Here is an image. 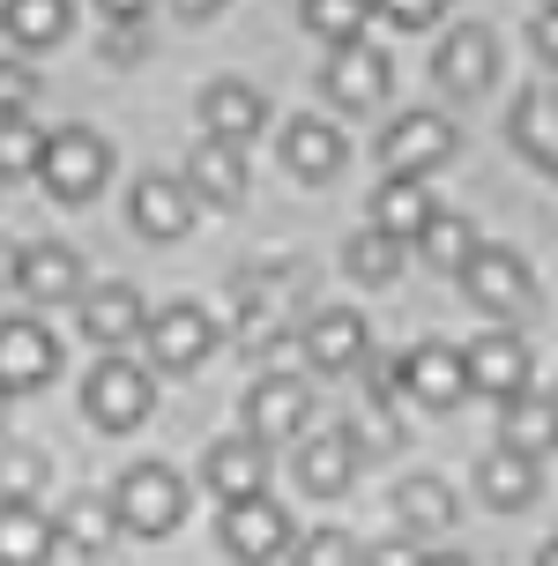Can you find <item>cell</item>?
Returning a JSON list of instances; mask_svg holds the SVG:
<instances>
[{
    "mask_svg": "<svg viewBox=\"0 0 558 566\" xmlns=\"http://www.w3.org/2000/svg\"><path fill=\"white\" fill-rule=\"evenodd\" d=\"M112 507L135 537H171L187 522V478L171 462H127L119 484H112Z\"/></svg>",
    "mask_w": 558,
    "mask_h": 566,
    "instance_id": "6da1fadb",
    "label": "cell"
},
{
    "mask_svg": "<svg viewBox=\"0 0 558 566\" xmlns=\"http://www.w3.org/2000/svg\"><path fill=\"white\" fill-rule=\"evenodd\" d=\"M306 283V269H291V261H276V269H253V276H239V350H276L283 336H291V291Z\"/></svg>",
    "mask_w": 558,
    "mask_h": 566,
    "instance_id": "7a4b0ae2",
    "label": "cell"
},
{
    "mask_svg": "<svg viewBox=\"0 0 558 566\" xmlns=\"http://www.w3.org/2000/svg\"><path fill=\"white\" fill-rule=\"evenodd\" d=\"M462 291H470V306L484 321H522L536 306V276L514 247H476L470 269H462Z\"/></svg>",
    "mask_w": 558,
    "mask_h": 566,
    "instance_id": "3957f363",
    "label": "cell"
},
{
    "mask_svg": "<svg viewBox=\"0 0 558 566\" xmlns=\"http://www.w3.org/2000/svg\"><path fill=\"white\" fill-rule=\"evenodd\" d=\"M112 171V149L105 135H90V127H60V135H45V165H38V179H45V195L53 201H90L97 187H105Z\"/></svg>",
    "mask_w": 558,
    "mask_h": 566,
    "instance_id": "277c9868",
    "label": "cell"
},
{
    "mask_svg": "<svg viewBox=\"0 0 558 566\" xmlns=\"http://www.w3.org/2000/svg\"><path fill=\"white\" fill-rule=\"evenodd\" d=\"M149 402H157L149 373L127 366L119 350H112L105 366H97V373L83 380V410H90V424H97V432H135V424L149 418Z\"/></svg>",
    "mask_w": 558,
    "mask_h": 566,
    "instance_id": "5b68a950",
    "label": "cell"
},
{
    "mask_svg": "<svg viewBox=\"0 0 558 566\" xmlns=\"http://www.w3.org/2000/svg\"><path fill=\"white\" fill-rule=\"evenodd\" d=\"M217 537H223V552L239 566H269V559H283L291 552V514L269 500V492H253V500H231L223 507V522H217Z\"/></svg>",
    "mask_w": 558,
    "mask_h": 566,
    "instance_id": "8992f818",
    "label": "cell"
},
{
    "mask_svg": "<svg viewBox=\"0 0 558 566\" xmlns=\"http://www.w3.org/2000/svg\"><path fill=\"white\" fill-rule=\"evenodd\" d=\"M246 432L261 440V448H276V440H306V418H313V396L298 373H261L246 388Z\"/></svg>",
    "mask_w": 558,
    "mask_h": 566,
    "instance_id": "52a82bcc",
    "label": "cell"
},
{
    "mask_svg": "<svg viewBox=\"0 0 558 566\" xmlns=\"http://www.w3.org/2000/svg\"><path fill=\"white\" fill-rule=\"evenodd\" d=\"M454 157V119L446 113H402L380 135V165L394 171V179H432V171Z\"/></svg>",
    "mask_w": 558,
    "mask_h": 566,
    "instance_id": "ba28073f",
    "label": "cell"
},
{
    "mask_svg": "<svg viewBox=\"0 0 558 566\" xmlns=\"http://www.w3.org/2000/svg\"><path fill=\"white\" fill-rule=\"evenodd\" d=\"M60 373V343L45 321H30V313H15V321H0V388L8 396H23V388H45Z\"/></svg>",
    "mask_w": 558,
    "mask_h": 566,
    "instance_id": "9c48e42d",
    "label": "cell"
},
{
    "mask_svg": "<svg viewBox=\"0 0 558 566\" xmlns=\"http://www.w3.org/2000/svg\"><path fill=\"white\" fill-rule=\"evenodd\" d=\"M141 343H149V366L157 373H194L209 358V343H217V321L201 306H165V313H149Z\"/></svg>",
    "mask_w": 558,
    "mask_h": 566,
    "instance_id": "30bf717a",
    "label": "cell"
},
{
    "mask_svg": "<svg viewBox=\"0 0 558 566\" xmlns=\"http://www.w3.org/2000/svg\"><path fill=\"white\" fill-rule=\"evenodd\" d=\"M462 366H470V388L492 402H514L529 388V343L514 336V328H484V336L462 350Z\"/></svg>",
    "mask_w": 558,
    "mask_h": 566,
    "instance_id": "8fae6325",
    "label": "cell"
},
{
    "mask_svg": "<svg viewBox=\"0 0 558 566\" xmlns=\"http://www.w3.org/2000/svg\"><path fill=\"white\" fill-rule=\"evenodd\" d=\"M298 350H306V366H313V373H358L365 358H372V336H365V313H350V306L313 313L306 328H298Z\"/></svg>",
    "mask_w": 558,
    "mask_h": 566,
    "instance_id": "7c38bea8",
    "label": "cell"
},
{
    "mask_svg": "<svg viewBox=\"0 0 558 566\" xmlns=\"http://www.w3.org/2000/svg\"><path fill=\"white\" fill-rule=\"evenodd\" d=\"M394 380H402V396L424 402V410H454V402L470 396V366H462L454 343H418V350L394 366Z\"/></svg>",
    "mask_w": 558,
    "mask_h": 566,
    "instance_id": "4fadbf2b",
    "label": "cell"
},
{
    "mask_svg": "<svg viewBox=\"0 0 558 566\" xmlns=\"http://www.w3.org/2000/svg\"><path fill=\"white\" fill-rule=\"evenodd\" d=\"M432 75H440L454 97H476V90H492V75H499V38L484 23H454L440 38V53H432Z\"/></svg>",
    "mask_w": 558,
    "mask_h": 566,
    "instance_id": "5bb4252c",
    "label": "cell"
},
{
    "mask_svg": "<svg viewBox=\"0 0 558 566\" xmlns=\"http://www.w3.org/2000/svg\"><path fill=\"white\" fill-rule=\"evenodd\" d=\"M127 217L141 239H179V231H194V187L171 171H141L135 195H127Z\"/></svg>",
    "mask_w": 558,
    "mask_h": 566,
    "instance_id": "9a60e30c",
    "label": "cell"
},
{
    "mask_svg": "<svg viewBox=\"0 0 558 566\" xmlns=\"http://www.w3.org/2000/svg\"><path fill=\"white\" fill-rule=\"evenodd\" d=\"M394 83V67L380 45H365V38H350V45H335L328 60V97L335 105H350V113H365V105H380Z\"/></svg>",
    "mask_w": 558,
    "mask_h": 566,
    "instance_id": "2e32d148",
    "label": "cell"
},
{
    "mask_svg": "<svg viewBox=\"0 0 558 566\" xmlns=\"http://www.w3.org/2000/svg\"><path fill=\"white\" fill-rule=\"evenodd\" d=\"M141 328H149V313H141V291L135 283H97V291H83V336L97 343V350H119V343H135Z\"/></svg>",
    "mask_w": 558,
    "mask_h": 566,
    "instance_id": "e0dca14e",
    "label": "cell"
},
{
    "mask_svg": "<svg viewBox=\"0 0 558 566\" xmlns=\"http://www.w3.org/2000/svg\"><path fill=\"white\" fill-rule=\"evenodd\" d=\"M476 492H484V507H499V514H522L544 492V462L536 454H522V448H492L484 462H476Z\"/></svg>",
    "mask_w": 558,
    "mask_h": 566,
    "instance_id": "ac0fdd59",
    "label": "cell"
},
{
    "mask_svg": "<svg viewBox=\"0 0 558 566\" xmlns=\"http://www.w3.org/2000/svg\"><path fill=\"white\" fill-rule=\"evenodd\" d=\"M261 119H269V97L253 83H209L201 90V135L209 142H239L246 149L261 135Z\"/></svg>",
    "mask_w": 558,
    "mask_h": 566,
    "instance_id": "d6986e66",
    "label": "cell"
},
{
    "mask_svg": "<svg viewBox=\"0 0 558 566\" xmlns=\"http://www.w3.org/2000/svg\"><path fill=\"white\" fill-rule=\"evenodd\" d=\"M358 478V440L350 432H306V448H298V484H306L313 500H343Z\"/></svg>",
    "mask_w": 558,
    "mask_h": 566,
    "instance_id": "ffe728a7",
    "label": "cell"
},
{
    "mask_svg": "<svg viewBox=\"0 0 558 566\" xmlns=\"http://www.w3.org/2000/svg\"><path fill=\"white\" fill-rule=\"evenodd\" d=\"M201 470H209V492H217L223 507H231V500H253V492H269V454H261V440H253V432L217 440Z\"/></svg>",
    "mask_w": 558,
    "mask_h": 566,
    "instance_id": "44dd1931",
    "label": "cell"
},
{
    "mask_svg": "<svg viewBox=\"0 0 558 566\" xmlns=\"http://www.w3.org/2000/svg\"><path fill=\"white\" fill-rule=\"evenodd\" d=\"M15 291H23V298H38V306L75 298V291H83V254H75V247H60V239L23 247V276H15Z\"/></svg>",
    "mask_w": 558,
    "mask_h": 566,
    "instance_id": "7402d4cb",
    "label": "cell"
},
{
    "mask_svg": "<svg viewBox=\"0 0 558 566\" xmlns=\"http://www.w3.org/2000/svg\"><path fill=\"white\" fill-rule=\"evenodd\" d=\"M187 187L201 201H217V209H239L246 201V149L239 142H201L187 157Z\"/></svg>",
    "mask_w": 558,
    "mask_h": 566,
    "instance_id": "603a6c76",
    "label": "cell"
},
{
    "mask_svg": "<svg viewBox=\"0 0 558 566\" xmlns=\"http://www.w3.org/2000/svg\"><path fill=\"white\" fill-rule=\"evenodd\" d=\"M432 217H440V201H432V179H380V195H372V224L380 231H394V239H402V247H410V239H424V224H432Z\"/></svg>",
    "mask_w": 558,
    "mask_h": 566,
    "instance_id": "cb8c5ba5",
    "label": "cell"
},
{
    "mask_svg": "<svg viewBox=\"0 0 558 566\" xmlns=\"http://www.w3.org/2000/svg\"><path fill=\"white\" fill-rule=\"evenodd\" d=\"M60 544V522L30 507V500H0V566H45Z\"/></svg>",
    "mask_w": 558,
    "mask_h": 566,
    "instance_id": "d4e9b609",
    "label": "cell"
},
{
    "mask_svg": "<svg viewBox=\"0 0 558 566\" xmlns=\"http://www.w3.org/2000/svg\"><path fill=\"white\" fill-rule=\"evenodd\" d=\"M506 135L536 171H558V90H529L514 105V119H506Z\"/></svg>",
    "mask_w": 558,
    "mask_h": 566,
    "instance_id": "484cf974",
    "label": "cell"
},
{
    "mask_svg": "<svg viewBox=\"0 0 558 566\" xmlns=\"http://www.w3.org/2000/svg\"><path fill=\"white\" fill-rule=\"evenodd\" d=\"M499 440L544 462V454L558 448V396H529V388H522L514 402H499Z\"/></svg>",
    "mask_w": 558,
    "mask_h": 566,
    "instance_id": "4316f807",
    "label": "cell"
},
{
    "mask_svg": "<svg viewBox=\"0 0 558 566\" xmlns=\"http://www.w3.org/2000/svg\"><path fill=\"white\" fill-rule=\"evenodd\" d=\"M67 23H75V8H67V0H8V8H0V38H8V45H23V53L60 45Z\"/></svg>",
    "mask_w": 558,
    "mask_h": 566,
    "instance_id": "83f0119b",
    "label": "cell"
},
{
    "mask_svg": "<svg viewBox=\"0 0 558 566\" xmlns=\"http://www.w3.org/2000/svg\"><path fill=\"white\" fill-rule=\"evenodd\" d=\"M283 165L320 187V179L343 171V135H335L328 119H291V127H283Z\"/></svg>",
    "mask_w": 558,
    "mask_h": 566,
    "instance_id": "f1b7e54d",
    "label": "cell"
},
{
    "mask_svg": "<svg viewBox=\"0 0 558 566\" xmlns=\"http://www.w3.org/2000/svg\"><path fill=\"white\" fill-rule=\"evenodd\" d=\"M394 522H402L410 537L454 530V492H446V478H402L394 484Z\"/></svg>",
    "mask_w": 558,
    "mask_h": 566,
    "instance_id": "f546056e",
    "label": "cell"
},
{
    "mask_svg": "<svg viewBox=\"0 0 558 566\" xmlns=\"http://www.w3.org/2000/svg\"><path fill=\"white\" fill-rule=\"evenodd\" d=\"M119 530H127V522H119V507H112V500H90V492H83V500H67V514H60V537L75 544L83 559H105Z\"/></svg>",
    "mask_w": 558,
    "mask_h": 566,
    "instance_id": "4dcf8cb0",
    "label": "cell"
},
{
    "mask_svg": "<svg viewBox=\"0 0 558 566\" xmlns=\"http://www.w3.org/2000/svg\"><path fill=\"white\" fill-rule=\"evenodd\" d=\"M424 261H432V269H446V276H462V269H470V254L476 247H484V239H476V224L470 217H454V209H440V217H432V224H424Z\"/></svg>",
    "mask_w": 558,
    "mask_h": 566,
    "instance_id": "1f68e13d",
    "label": "cell"
},
{
    "mask_svg": "<svg viewBox=\"0 0 558 566\" xmlns=\"http://www.w3.org/2000/svg\"><path fill=\"white\" fill-rule=\"evenodd\" d=\"M343 269H350L358 283H394V276H402V239L380 231V224H365L358 239L343 247Z\"/></svg>",
    "mask_w": 558,
    "mask_h": 566,
    "instance_id": "d6a6232c",
    "label": "cell"
},
{
    "mask_svg": "<svg viewBox=\"0 0 558 566\" xmlns=\"http://www.w3.org/2000/svg\"><path fill=\"white\" fill-rule=\"evenodd\" d=\"M298 15H306L313 38H328V45H350V38H365V15H372V0H306Z\"/></svg>",
    "mask_w": 558,
    "mask_h": 566,
    "instance_id": "836d02e7",
    "label": "cell"
},
{
    "mask_svg": "<svg viewBox=\"0 0 558 566\" xmlns=\"http://www.w3.org/2000/svg\"><path fill=\"white\" fill-rule=\"evenodd\" d=\"M45 165V135L30 127V119H0V179L15 187V179H38Z\"/></svg>",
    "mask_w": 558,
    "mask_h": 566,
    "instance_id": "e575fe53",
    "label": "cell"
},
{
    "mask_svg": "<svg viewBox=\"0 0 558 566\" xmlns=\"http://www.w3.org/2000/svg\"><path fill=\"white\" fill-rule=\"evenodd\" d=\"M38 492H45V454L8 448L0 454V500H30V507H38Z\"/></svg>",
    "mask_w": 558,
    "mask_h": 566,
    "instance_id": "d590c367",
    "label": "cell"
},
{
    "mask_svg": "<svg viewBox=\"0 0 558 566\" xmlns=\"http://www.w3.org/2000/svg\"><path fill=\"white\" fill-rule=\"evenodd\" d=\"M291 566H365L350 530H313L306 544H291Z\"/></svg>",
    "mask_w": 558,
    "mask_h": 566,
    "instance_id": "8d00e7d4",
    "label": "cell"
},
{
    "mask_svg": "<svg viewBox=\"0 0 558 566\" xmlns=\"http://www.w3.org/2000/svg\"><path fill=\"white\" fill-rule=\"evenodd\" d=\"M30 105H38V75L23 60H0V119H30Z\"/></svg>",
    "mask_w": 558,
    "mask_h": 566,
    "instance_id": "74e56055",
    "label": "cell"
},
{
    "mask_svg": "<svg viewBox=\"0 0 558 566\" xmlns=\"http://www.w3.org/2000/svg\"><path fill=\"white\" fill-rule=\"evenodd\" d=\"M372 15H388L394 30H424L446 15V0H372Z\"/></svg>",
    "mask_w": 558,
    "mask_h": 566,
    "instance_id": "f35d334b",
    "label": "cell"
},
{
    "mask_svg": "<svg viewBox=\"0 0 558 566\" xmlns=\"http://www.w3.org/2000/svg\"><path fill=\"white\" fill-rule=\"evenodd\" d=\"M365 566H424V544L402 530V537H380V544H365Z\"/></svg>",
    "mask_w": 558,
    "mask_h": 566,
    "instance_id": "ab89813d",
    "label": "cell"
},
{
    "mask_svg": "<svg viewBox=\"0 0 558 566\" xmlns=\"http://www.w3.org/2000/svg\"><path fill=\"white\" fill-rule=\"evenodd\" d=\"M529 38H536V60H551V67H558V8H536Z\"/></svg>",
    "mask_w": 558,
    "mask_h": 566,
    "instance_id": "60d3db41",
    "label": "cell"
},
{
    "mask_svg": "<svg viewBox=\"0 0 558 566\" xmlns=\"http://www.w3.org/2000/svg\"><path fill=\"white\" fill-rule=\"evenodd\" d=\"M105 53H112V60H135V53H141V30H135V23H119V30H112V45H105Z\"/></svg>",
    "mask_w": 558,
    "mask_h": 566,
    "instance_id": "b9f144b4",
    "label": "cell"
},
{
    "mask_svg": "<svg viewBox=\"0 0 558 566\" xmlns=\"http://www.w3.org/2000/svg\"><path fill=\"white\" fill-rule=\"evenodd\" d=\"M97 8H105L112 23H141V15H149V0H97Z\"/></svg>",
    "mask_w": 558,
    "mask_h": 566,
    "instance_id": "7bdbcfd3",
    "label": "cell"
},
{
    "mask_svg": "<svg viewBox=\"0 0 558 566\" xmlns=\"http://www.w3.org/2000/svg\"><path fill=\"white\" fill-rule=\"evenodd\" d=\"M23 276V254H15V247H8V231H0V283H15Z\"/></svg>",
    "mask_w": 558,
    "mask_h": 566,
    "instance_id": "ee69618b",
    "label": "cell"
},
{
    "mask_svg": "<svg viewBox=\"0 0 558 566\" xmlns=\"http://www.w3.org/2000/svg\"><path fill=\"white\" fill-rule=\"evenodd\" d=\"M223 0H179V15H187V23H201V15H217Z\"/></svg>",
    "mask_w": 558,
    "mask_h": 566,
    "instance_id": "f6af8a7d",
    "label": "cell"
},
{
    "mask_svg": "<svg viewBox=\"0 0 558 566\" xmlns=\"http://www.w3.org/2000/svg\"><path fill=\"white\" fill-rule=\"evenodd\" d=\"M424 566H470V559H462V552H432Z\"/></svg>",
    "mask_w": 558,
    "mask_h": 566,
    "instance_id": "bcb514c9",
    "label": "cell"
},
{
    "mask_svg": "<svg viewBox=\"0 0 558 566\" xmlns=\"http://www.w3.org/2000/svg\"><path fill=\"white\" fill-rule=\"evenodd\" d=\"M536 566H558V537H544V552H536Z\"/></svg>",
    "mask_w": 558,
    "mask_h": 566,
    "instance_id": "7dc6e473",
    "label": "cell"
},
{
    "mask_svg": "<svg viewBox=\"0 0 558 566\" xmlns=\"http://www.w3.org/2000/svg\"><path fill=\"white\" fill-rule=\"evenodd\" d=\"M0 410H8V388H0Z\"/></svg>",
    "mask_w": 558,
    "mask_h": 566,
    "instance_id": "c3c4849f",
    "label": "cell"
},
{
    "mask_svg": "<svg viewBox=\"0 0 558 566\" xmlns=\"http://www.w3.org/2000/svg\"><path fill=\"white\" fill-rule=\"evenodd\" d=\"M544 8H558V0H544Z\"/></svg>",
    "mask_w": 558,
    "mask_h": 566,
    "instance_id": "681fc988",
    "label": "cell"
}]
</instances>
